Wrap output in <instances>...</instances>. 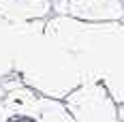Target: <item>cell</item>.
<instances>
[{
  "label": "cell",
  "mask_w": 124,
  "mask_h": 122,
  "mask_svg": "<svg viewBox=\"0 0 124 122\" xmlns=\"http://www.w3.org/2000/svg\"><path fill=\"white\" fill-rule=\"evenodd\" d=\"M15 79L54 101H64L84 84L73 51L47 26V19L15 24Z\"/></svg>",
  "instance_id": "obj_1"
},
{
  "label": "cell",
  "mask_w": 124,
  "mask_h": 122,
  "mask_svg": "<svg viewBox=\"0 0 124 122\" xmlns=\"http://www.w3.org/2000/svg\"><path fill=\"white\" fill-rule=\"evenodd\" d=\"M47 26L73 51L84 81H99L109 90L124 122V22L88 24L51 15Z\"/></svg>",
  "instance_id": "obj_2"
},
{
  "label": "cell",
  "mask_w": 124,
  "mask_h": 122,
  "mask_svg": "<svg viewBox=\"0 0 124 122\" xmlns=\"http://www.w3.org/2000/svg\"><path fill=\"white\" fill-rule=\"evenodd\" d=\"M0 86L4 88L7 105L2 122H75L62 101L41 97L19 79H9Z\"/></svg>",
  "instance_id": "obj_3"
},
{
  "label": "cell",
  "mask_w": 124,
  "mask_h": 122,
  "mask_svg": "<svg viewBox=\"0 0 124 122\" xmlns=\"http://www.w3.org/2000/svg\"><path fill=\"white\" fill-rule=\"evenodd\" d=\"M62 103L75 122H120L116 101L99 81H84Z\"/></svg>",
  "instance_id": "obj_4"
},
{
  "label": "cell",
  "mask_w": 124,
  "mask_h": 122,
  "mask_svg": "<svg viewBox=\"0 0 124 122\" xmlns=\"http://www.w3.org/2000/svg\"><path fill=\"white\" fill-rule=\"evenodd\" d=\"M51 13L88 24H105L122 22L124 4L122 0H51Z\"/></svg>",
  "instance_id": "obj_5"
},
{
  "label": "cell",
  "mask_w": 124,
  "mask_h": 122,
  "mask_svg": "<svg viewBox=\"0 0 124 122\" xmlns=\"http://www.w3.org/2000/svg\"><path fill=\"white\" fill-rule=\"evenodd\" d=\"M51 15V2L45 0H0V19L11 24L39 22Z\"/></svg>",
  "instance_id": "obj_6"
},
{
  "label": "cell",
  "mask_w": 124,
  "mask_h": 122,
  "mask_svg": "<svg viewBox=\"0 0 124 122\" xmlns=\"http://www.w3.org/2000/svg\"><path fill=\"white\" fill-rule=\"evenodd\" d=\"M15 79V24L0 19V84Z\"/></svg>",
  "instance_id": "obj_7"
},
{
  "label": "cell",
  "mask_w": 124,
  "mask_h": 122,
  "mask_svg": "<svg viewBox=\"0 0 124 122\" xmlns=\"http://www.w3.org/2000/svg\"><path fill=\"white\" fill-rule=\"evenodd\" d=\"M45 2H51V0H45Z\"/></svg>",
  "instance_id": "obj_8"
},
{
  "label": "cell",
  "mask_w": 124,
  "mask_h": 122,
  "mask_svg": "<svg viewBox=\"0 0 124 122\" xmlns=\"http://www.w3.org/2000/svg\"><path fill=\"white\" fill-rule=\"evenodd\" d=\"M122 4H124V0H122Z\"/></svg>",
  "instance_id": "obj_9"
}]
</instances>
